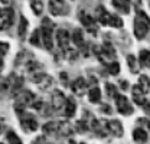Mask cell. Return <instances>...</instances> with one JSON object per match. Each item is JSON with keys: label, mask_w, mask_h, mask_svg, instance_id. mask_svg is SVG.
Wrapping results in <instances>:
<instances>
[{"label": "cell", "mask_w": 150, "mask_h": 144, "mask_svg": "<svg viewBox=\"0 0 150 144\" xmlns=\"http://www.w3.org/2000/svg\"><path fill=\"white\" fill-rule=\"evenodd\" d=\"M121 88H123V90H127V88H129V82H126V81H121Z\"/></svg>", "instance_id": "40"}, {"label": "cell", "mask_w": 150, "mask_h": 144, "mask_svg": "<svg viewBox=\"0 0 150 144\" xmlns=\"http://www.w3.org/2000/svg\"><path fill=\"white\" fill-rule=\"evenodd\" d=\"M107 71L110 75H117L118 72H120V64L118 62H115V61H112L110 64H107Z\"/></svg>", "instance_id": "31"}, {"label": "cell", "mask_w": 150, "mask_h": 144, "mask_svg": "<svg viewBox=\"0 0 150 144\" xmlns=\"http://www.w3.org/2000/svg\"><path fill=\"white\" fill-rule=\"evenodd\" d=\"M9 51V45L6 42H0V58H3Z\"/></svg>", "instance_id": "36"}, {"label": "cell", "mask_w": 150, "mask_h": 144, "mask_svg": "<svg viewBox=\"0 0 150 144\" xmlns=\"http://www.w3.org/2000/svg\"><path fill=\"white\" fill-rule=\"evenodd\" d=\"M127 65H129V68H130V71L133 73L139 72V64H137V59H136L134 55H129L127 56Z\"/></svg>", "instance_id": "28"}, {"label": "cell", "mask_w": 150, "mask_h": 144, "mask_svg": "<svg viewBox=\"0 0 150 144\" xmlns=\"http://www.w3.org/2000/svg\"><path fill=\"white\" fill-rule=\"evenodd\" d=\"M40 33H42V43L48 51L54 49V23L49 19H43L42 20V28H40Z\"/></svg>", "instance_id": "2"}, {"label": "cell", "mask_w": 150, "mask_h": 144, "mask_svg": "<svg viewBox=\"0 0 150 144\" xmlns=\"http://www.w3.org/2000/svg\"><path fill=\"white\" fill-rule=\"evenodd\" d=\"M48 9L52 16H67L69 13V6L65 0H49Z\"/></svg>", "instance_id": "4"}, {"label": "cell", "mask_w": 150, "mask_h": 144, "mask_svg": "<svg viewBox=\"0 0 150 144\" xmlns=\"http://www.w3.org/2000/svg\"><path fill=\"white\" fill-rule=\"evenodd\" d=\"M6 140H7V143L9 144H23L22 143V140L18 137V134L15 133V131H7V134H6Z\"/></svg>", "instance_id": "30"}, {"label": "cell", "mask_w": 150, "mask_h": 144, "mask_svg": "<svg viewBox=\"0 0 150 144\" xmlns=\"http://www.w3.org/2000/svg\"><path fill=\"white\" fill-rule=\"evenodd\" d=\"M15 19V10L12 7H4L0 10V30H6L12 26Z\"/></svg>", "instance_id": "5"}, {"label": "cell", "mask_w": 150, "mask_h": 144, "mask_svg": "<svg viewBox=\"0 0 150 144\" xmlns=\"http://www.w3.org/2000/svg\"><path fill=\"white\" fill-rule=\"evenodd\" d=\"M87 87L88 85H87V81L84 78H76L71 85V90L74 91V94H76V95H84L85 91H87Z\"/></svg>", "instance_id": "11"}, {"label": "cell", "mask_w": 150, "mask_h": 144, "mask_svg": "<svg viewBox=\"0 0 150 144\" xmlns=\"http://www.w3.org/2000/svg\"><path fill=\"white\" fill-rule=\"evenodd\" d=\"M139 62H140V66L150 68V51H147V49L140 51V54H139Z\"/></svg>", "instance_id": "20"}, {"label": "cell", "mask_w": 150, "mask_h": 144, "mask_svg": "<svg viewBox=\"0 0 150 144\" xmlns=\"http://www.w3.org/2000/svg\"><path fill=\"white\" fill-rule=\"evenodd\" d=\"M139 124H146V127L150 130V121L146 120V118H140V120H139Z\"/></svg>", "instance_id": "39"}, {"label": "cell", "mask_w": 150, "mask_h": 144, "mask_svg": "<svg viewBox=\"0 0 150 144\" xmlns=\"http://www.w3.org/2000/svg\"><path fill=\"white\" fill-rule=\"evenodd\" d=\"M108 26H112V28H121L123 26V20L115 16V15H111V19H110V25Z\"/></svg>", "instance_id": "33"}, {"label": "cell", "mask_w": 150, "mask_h": 144, "mask_svg": "<svg viewBox=\"0 0 150 144\" xmlns=\"http://www.w3.org/2000/svg\"><path fill=\"white\" fill-rule=\"evenodd\" d=\"M139 87L144 94H147L150 91V78L147 75H140L139 78Z\"/></svg>", "instance_id": "22"}, {"label": "cell", "mask_w": 150, "mask_h": 144, "mask_svg": "<svg viewBox=\"0 0 150 144\" xmlns=\"http://www.w3.org/2000/svg\"><path fill=\"white\" fill-rule=\"evenodd\" d=\"M133 100H134V102H136L137 105H140V107H143V104L147 101V100L144 98V92L140 90L139 85H134V87H133Z\"/></svg>", "instance_id": "15"}, {"label": "cell", "mask_w": 150, "mask_h": 144, "mask_svg": "<svg viewBox=\"0 0 150 144\" xmlns=\"http://www.w3.org/2000/svg\"><path fill=\"white\" fill-rule=\"evenodd\" d=\"M65 102H67V98H65L62 91H55L52 94V107H54V109H61L62 107H65Z\"/></svg>", "instance_id": "12"}, {"label": "cell", "mask_w": 150, "mask_h": 144, "mask_svg": "<svg viewBox=\"0 0 150 144\" xmlns=\"http://www.w3.org/2000/svg\"><path fill=\"white\" fill-rule=\"evenodd\" d=\"M107 95L108 97H112V98H115L117 97V88L112 85V84H107Z\"/></svg>", "instance_id": "35"}, {"label": "cell", "mask_w": 150, "mask_h": 144, "mask_svg": "<svg viewBox=\"0 0 150 144\" xmlns=\"http://www.w3.org/2000/svg\"><path fill=\"white\" fill-rule=\"evenodd\" d=\"M133 140L137 144H146L147 140H149V136H147V133H146L142 127H137V128H134V131H133Z\"/></svg>", "instance_id": "13"}, {"label": "cell", "mask_w": 150, "mask_h": 144, "mask_svg": "<svg viewBox=\"0 0 150 144\" xmlns=\"http://www.w3.org/2000/svg\"><path fill=\"white\" fill-rule=\"evenodd\" d=\"M75 126H76V131H79V133H85V131H88V128H90L84 120L76 121V124H75Z\"/></svg>", "instance_id": "34"}, {"label": "cell", "mask_w": 150, "mask_h": 144, "mask_svg": "<svg viewBox=\"0 0 150 144\" xmlns=\"http://www.w3.org/2000/svg\"><path fill=\"white\" fill-rule=\"evenodd\" d=\"M97 19H98V22L101 23V25H104V26H108L110 25V19H111V15L103 7V6H100L98 9H97Z\"/></svg>", "instance_id": "14"}, {"label": "cell", "mask_w": 150, "mask_h": 144, "mask_svg": "<svg viewBox=\"0 0 150 144\" xmlns=\"http://www.w3.org/2000/svg\"><path fill=\"white\" fill-rule=\"evenodd\" d=\"M65 115L67 117H74L75 115V111H76V104L72 98H68L67 102H65Z\"/></svg>", "instance_id": "21"}, {"label": "cell", "mask_w": 150, "mask_h": 144, "mask_svg": "<svg viewBox=\"0 0 150 144\" xmlns=\"http://www.w3.org/2000/svg\"><path fill=\"white\" fill-rule=\"evenodd\" d=\"M32 144H48V141H46V138H45L43 136H40V137H36V138L32 141Z\"/></svg>", "instance_id": "37"}, {"label": "cell", "mask_w": 150, "mask_h": 144, "mask_svg": "<svg viewBox=\"0 0 150 144\" xmlns=\"http://www.w3.org/2000/svg\"><path fill=\"white\" fill-rule=\"evenodd\" d=\"M59 133L64 136H69L72 133V128L69 127L68 123H59Z\"/></svg>", "instance_id": "32"}, {"label": "cell", "mask_w": 150, "mask_h": 144, "mask_svg": "<svg viewBox=\"0 0 150 144\" xmlns=\"http://www.w3.org/2000/svg\"><path fill=\"white\" fill-rule=\"evenodd\" d=\"M42 130H43L45 134H55V133H59V123H54V121L46 123L45 126L42 127Z\"/></svg>", "instance_id": "23"}, {"label": "cell", "mask_w": 150, "mask_h": 144, "mask_svg": "<svg viewBox=\"0 0 150 144\" xmlns=\"http://www.w3.org/2000/svg\"><path fill=\"white\" fill-rule=\"evenodd\" d=\"M103 52L101 55H98L100 56V59L104 56V58H107V59H110V61H114L115 59V49L111 46V43H104V46H103V49H101Z\"/></svg>", "instance_id": "16"}, {"label": "cell", "mask_w": 150, "mask_h": 144, "mask_svg": "<svg viewBox=\"0 0 150 144\" xmlns=\"http://www.w3.org/2000/svg\"><path fill=\"white\" fill-rule=\"evenodd\" d=\"M88 98H90V101L93 104L100 102V100H101V91H100V88L98 87H94L93 90L90 91V94H88Z\"/></svg>", "instance_id": "25"}, {"label": "cell", "mask_w": 150, "mask_h": 144, "mask_svg": "<svg viewBox=\"0 0 150 144\" xmlns=\"http://www.w3.org/2000/svg\"><path fill=\"white\" fill-rule=\"evenodd\" d=\"M115 107H117V111L120 114H123V115H131L133 114V107H131L130 101L124 95L117 94V97H115Z\"/></svg>", "instance_id": "7"}, {"label": "cell", "mask_w": 150, "mask_h": 144, "mask_svg": "<svg viewBox=\"0 0 150 144\" xmlns=\"http://www.w3.org/2000/svg\"><path fill=\"white\" fill-rule=\"evenodd\" d=\"M79 19H81V22H82V25L91 32V33H95L97 30H95V26H94V19L90 16V15H87V13H81L79 15Z\"/></svg>", "instance_id": "17"}, {"label": "cell", "mask_w": 150, "mask_h": 144, "mask_svg": "<svg viewBox=\"0 0 150 144\" xmlns=\"http://www.w3.org/2000/svg\"><path fill=\"white\" fill-rule=\"evenodd\" d=\"M3 71V58H0V72Z\"/></svg>", "instance_id": "42"}, {"label": "cell", "mask_w": 150, "mask_h": 144, "mask_svg": "<svg viewBox=\"0 0 150 144\" xmlns=\"http://www.w3.org/2000/svg\"><path fill=\"white\" fill-rule=\"evenodd\" d=\"M30 45H33V46H40V45H43L42 43V33H40V29H36L32 36H30Z\"/></svg>", "instance_id": "27"}, {"label": "cell", "mask_w": 150, "mask_h": 144, "mask_svg": "<svg viewBox=\"0 0 150 144\" xmlns=\"http://www.w3.org/2000/svg\"><path fill=\"white\" fill-rule=\"evenodd\" d=\"M20 126L23 128V131L33 133V131L38 130V121L32 114L23 112V114H20Z\"/></svg>", "instance_id": "6"}, {"label": "cell", "mask_w": 150, "mask_h": 144, "mask_svg": "<svg viewBox=\"0 0 150 144\" xmlns=\"http://www.w3.org/2000/svg\"><path fill=\"white\" fill-rule=\"evenodd\" d=\"M72 40L76 46H82L84 45V35H82V30L81 29H75L74 33H72Z\"/></svg>", "instance_id": "29"}, {"label": "cell", "mask_w": 150, "mask_h": 144, "mask_svg": "<svg viewBox=\"0 0 150 144\" xmlns=\"http://www.w3.org/2000/svg\"><path fill=\"white\" fill-rule=\"evenodd\" d=\"M0 3H3V4H7V3H9V0H0Z\"/></svg>", "instance_id": "43"}, {"label": "cell", "mask_w": 150, "mask_h": 144, "mask_svg": "<svg viewBox=\"0 0 150 144\" xmlns=\"http://www.w3.org/2000/svg\"><path fill=\"white\" fill-rule=\"evenodd\" d=\"M111 1H112V4H114V7L120 13L127 15L130 12V3H129V0H111Z\"/></svg>", "instance_id": "18"}, {"label": "cell", "mask_w": 150, "mask_h": 144, "mask_svg": "<svg viewBox=\"0 0 150 144\" xmlns=\"http://www.w3.org/2000/svg\"><path fill=\"white\" fill-rule=\"evenodd\" d=\"M28 26H29V23H28V20L25 16H20V22H19V28H18V36L19 39H25L26 37V33H28Z\"/></svg>", "instance_id": "19"}, {"label": "cell", "mask_w": 150, "mask_h": 144, "mask_svg": "<svg viewBox=\"0 0 150 144\" xmlns=\"http://www.w3.org/2000/svg\"><path fill=\"white\" fill-rule=\"evenodd\" d=\"M16 98V104H15V108L18 111V114H23V109L25 107L28 105H33V101H35V95L32 91H28V90H22L19 92L18 95H15Z\"/></svg>", "instance_id": "3"}, {"label": "cell", "mask_w": 150, "mask_h": 144, "mask_svg": "<svg viewBox=\"0 0 150 144\" xmlns=\"http://www.w3.org/2000/svg\"><path fill=\"white\" fill-rule=\"evenodd\" d=\"M6 130V120L3 117H0V134Z\"/></svg>", "instance_id": "38"}, {"label": "cell", "mask_w": 150, "mask_h": 144, "mask_svg": "<svg viewBox=\"0 0 150 144\" xmlns=\"http://www.w3.org/2000/svg\"><path fill=\"white\" fill-rule=\"evenodd\" d=\"M105 128L108 133H111L112 136L115 137H121L124 130H123V126L118 120H110V121H105Z\"/></svg>", "instance_id": "10"}, {"label": "cell", "mask_w": 150, "mask_h": 144, "mask_svg": "<svg viewBox=\"0 0 150 144\" xmlns=\"http://www.w3.org/2000/svg\"><path fill=\"white\" fill-rule=\"evenodd\" d=\"M30 9H32V12L36 16L42 15V12H43V3H42V0H30Z\"/></svg>", "instance_id": "24"}, {"label": "cell", "mask_w": 150, "mask_h": 144, "mask_svg": "<svg viewBox=\"0 0 150 144\" xmlns=\"http://www.w3.org/2000/svg\"><path fill=\"white\" fill-rule=\"evenodd\" d=\"M56 42H58V46L67 52L69 49V33L65 29H59L56 32Z\"/></svg>", "instance_id": "9"}, {"label": "cell", "mask_w": 150, "mask_h": 144, "mask_svg": "<svg viewBox=\"0 0 150 144\" xmlns=\"http://www.w3.org/2000/svg\"><path fill=\"white\" fill-rule=\"evenodd\" d=\"M150 30V18L144 12H137V16L134 19V36L142 40Z\"/></svg>", "instance_id": "1"}, {"label": "cell", "mask_w": 150, "mask_h": 144, "mask_svg": "<svg viewBox=\"0 0 150 144\" xmlns=\"http://www.w3.org/2000/svg\"><path fill=\"white\" fill-rule=\"evenodd\" d=\"M26 71L29 72L30 75L38 73V72H42V65H40V64H38V62L30 61V62H28V64H26Z\"/></svg>", "instance_id": "26"}, {"label": "cell", "mask_w": 150, "mask_h": 144, "mask_svg": "<svg viewBox=\"0 0 150 144\" xmlns=\"http://www.w3.org/2000/svg\"><path fill=\"white\" fill-rule=\"evenodd\" d=\"M101 111H105V112H110V107L108 105H105V107L101 108Z\"/></svg>", "instance_id": "41"}, {"label": "cell", "mask_w": 150, "mask_h": 144, "mask_svg": "<svg viewBox=\"0 0 150 144\" xmlns=\"http://www.w3.org/2000/svg\"><path fill=\"white\" fill-rule=\"evenodd\" d=\"M32 82H35L40 90H48L52 85V78L43 72H38L35 75H32Z\"/></svg>", "instance_id": "8"}]
</instances>
